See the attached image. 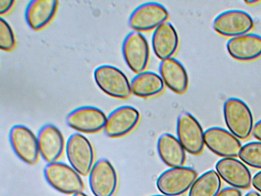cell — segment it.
Masks as SVG:
<instances>
[{
	"label": "cell",
	"instance_id": "8",
	"mask_svg": "<svg viewBox=\"0 0 261 196\" xmlns=\"http://www.w3.org/2000/svg\"><path fill=\"white\" fill-rule=\"evenodd\" d=\"M9 139L15 154L22 162L30 165L38 163L40 157L39 141L31 129L16 124L10 129Z\"/></svg>",
	"mask_w": 261,
	"mask_h": 196
},
{
	"label": "cell",
	"instance_id": "2",
	"mask_svg": "<svg viewBox=\"0 0 261 196\" xmlns=\"http://www.w3.org/2000/svg\"><path fill=\"white\" fill-rule=\"evenodd\" d=\"M224 122L229 131L239 139H247L252 133L253 117L251 110L242 100L230 97L223 106Z\"/></svg>",
	"mask_w": 261,
	"mask_h": 196
},
{
	"label": "cell",
	"instance_id": "29",
	"mask_svg": "<svg viewBox=\"0 0 261 196\" xmlns=\"http://www.w3.org/2000/svg\"><path fill=\"white\" fill-rule=\"evenodd\" d=\"M252 134H253L255 139L261 142V119L258 120L253 126Z\"/></svg>",
	"mask_w": 261,
	"mask_h": 196
},
{
	"label": "cell",
	"instance_id": "25",
	"mask_svg": "<svg viewBox=\"0 0 261 196\" xmlns=\"http://www.w3.org/2000/svg\"><path fill=\"white\" fill-rule=\"evenodd\" d=\"M16 40L13 29L10 23L0 18V48L4 52H11L16 47Z\"/></svg>",
	"mask_w": 261,
	"mask_h": 196
},
{
	"label": "cell",
	"instance_id": "16",
	"mask_svg": "<svg viewBox=\"0 0 261 196\" xmlns=\"http://www.w3.org/2000/svg\"><path fill=\"white\" fill-rule=\"evenodd\" d=\"M215 168L221 179L233 188L247 189L251 185L250 169L237 158H222L218 161Z\"/></svg>",
	"mask_w": 261,
	"mask_h": 196
},
{
	"label": "cell",
	"instance_id": "18",
	"mask_svg": "<svg viewBox=\"0 0 261 196\" xmlns=\"http://www.w3.org/2000/svg\"><path fill=\"white\" fill-rule=\"evenodd\" d=\"M178 32L172 23L166 21L154 30L152 35V47L159 59L164 61L173 58L178 51Z\"/></svg>",
	"mask_w": 261,
	"mask_h": 196
},
{
	"label": "cell",
	"instance_id": "9",
	"mask_svg": "<svg viewBox=\"0 0 261 196\" xmlns=\"http://www.w3.org/2000/svg\"><path fill=\"white\" fill-rule=\"evenodd\" d=\"M177 138L187 153L197 156L204 147V132L198 119L189 112L181 113L177 119Z\"/></svg>",
	"mask_w": 261,
	"mask_h": 196
},
{
	"label": "cell",
	"instance_id": "10",
	"mask_svg": "<svg viewBox=\"0 0 261 196\" xmlns=\"http://www.w3.org/2000/svg\"><path fill=\"white\" fill-rule=\"evenodd\" d=\"M108 116L98 107L83 106L71 110L66 117V124L77 133L94 134L105 130Z\"/></svg>",
	"mask_w": 261,
	"mask_h": 196
},
{
	"label": "cell",
	"instance_id": "11",
	"mask_svg": "<svg viewBox=\"0 0 261 196\" xmlns=\"http://www.w3.org/2000/svg\"><path fill=\"white\" fill-rule=\"evenodd\" d=\"M212 26L217 33L232 38L248 34L253 29L254 21L245 11L230 9L217 15Z\"/></svg>",
	"mask_w": 261,
	"mask_h": 196
},
{
	"label": "cell",
	"instance_id": "31",
	"mask_svg": "<svg viewBox=\"0 0 261 196\" xmlns=\"http://www.w3.org/2000/svg\"><path fill=\"white\" fill-rule=\"evenodd\" d=\"M244 196H261L260 194L256 191H250L248 193L245 194Z\"/></svg>",
	"mask_w": 261,
	"mask_h": 196
},
{
	"label": "cell",
	"instance_id": "12",
	"mask_svg": "<svg viewBox=\"0 0 261 196\" xmlns=\"http://www.w3.org/2000/svg\"><path fill=\"white\" fill-rule=\"evenodd\" d=\"M89 186L94 196H114L118 188V175L107 159L96 161L89 174Z\"/></svg>",
	"mask_w": 261,
	"mask_h": 196
},
{
	"label": "cell",
	"instance_id": "32",
	"mask_svg": "<svg viewBox=\"0 0 261 196\" xmlns=\"http://www.w3.org/2000/svg\"><path fill=\"white\" fill-rule=\"evenodd\" d=\"M72 196H88V194H85L84 192L77 193V194H74Z\"/></svg>",
	"mask_w": 261,
	"mask_h": 196
},
{
	"label": "cell",
	"instance_id": "3",
	"mask_svg": "<svg viewBox=\"0 0 261 196\" xmlns=\"http://www.w3.org/2000/svg\"><path fill=\"white\" fill-rule=\"evenodd\" d=\"M94 79L97 87L111 97L126 100L132 94L130 81L124 72L116 66L102 64L96 67Z\"/></svg>",
	"mask_w": 261,
	"mask_h": 196
},
{
	"label": "cell",
	"instance_id": "24",
	"mask_svg": "<svg viewBox=\"0 0 261 196\" xmlns=\"http://www.w3.org/2000/svg\"><path fill=\"white\" fill-rule=\"evenodd\" d=\"M240 159L249 166L261 169V142L253 141L242 145Z\"/></svg>",
	"mask_w": 261,
	"mask_h": 196
},
{
	"label": "cell",
	"instance_id": "15",
	"mask_svg": "<svg viewBox=\"0 0 261 196\" xmlns=\"http://www.w3.org/2000/svg\"><path fill=\"white\" fill-rule=\"evenodd\" d=\"M40 156L48 163L59 162L66 144L63 133L54 124L42 126L38 132Z\"/></svg>",
	"mask_w": 261,
	"mask_h": 196
},
{
	"label": "cell",
	"instance_id": "23",
	"mask_svg": "<svg viewBox=\"0 0 261 196\" xmlns=\"http://www.w3.org/2000/svg\"><path fill=\"white\" fill-rule=\"evenodd\" d=\"M221 179L215 170H208L197 178L189 196H216L221 191Z\"/></svg>",
	"mask_w": 261,
	"mask_h": 196
},
{
	"label": "cell",
	"instance_id": "28",
	"mask_svg": "<svg viewBox=\"0 0 261 196\" xmlns=\"http://www.w3.org/2000/svg\"><path fill=\"white\" fill-rule=\"evenodd\" d=\"M252 185L255 189L261 193V170L257 172L252 178Z\"/></svg>",
	"mask_w": 261,
	"mask_h": 196
},
{
	"label": "cell",
	"instance_id": "19",
	"mask_svg": "<svg viewBox=\"0 0 261 196\" xmlns=\"http://www.w3.org/2000/svg\"><path fill=\"white\" fill-rule=\"evenodd\" d=\"M226 47L230 56L237 61H254L261 57V36L248 33L230 38Z\"/></svg>",
	"mask_w": 261,
	"mask_h": 196
},
{
	"label": "cell",
	"instance_id": "5",
	"mask_svg": "<svg viewBox=\"0 0 261 196\" xmlns=\"http://www.w3.org/2000/svg\"><path fill=\"white\" fill-rule=\"evenodd\" d=\"M198 178V173L187 166L165 170L157 178L156 188L166 196H179L190 189Z\"/></svg>",
	"mask_w": 261,
	"mask_h": 196
},
{
	"label": "cell",
	"instance_id": "22",
	"mask_svg": "<svg viewBox=\"0 0 261 196\" xmlns=\"http://www.w3.org/2000/svg\"><path fill=\"white\" fill-rule=\"evenodd\" d=\"M132 94L140 98L154 97L163 93L165 84L160 75L150 70L137 74L130 81Z\"/></svg>",
	"mask_w": 261,
	"mask_h": 196
},
{
	"label": "cell",
	"instance_id": "27",
	"mask_svg": "<svg viewBox=\"0 0 261 196\" xmlns=\"http://www.w3.org/2000/svg\"><path fill=\"white\" fill-rule=\"evenodd\" d=\"M216 196H242V193L238 188L227 187L221 190Z\"/></svg>",
	"mask_w": 261,
	"mask_h": 196
},
{
	"label": "cell",
	"instance_id": "14",
	"mask_svg": "<svg viewBox=\"0 0 261 196\" xmlns=\"http://www.w3.org/2000/svg\"><path fill=\"white\" fill-rule=\"evenodd\" d=\"M204 144L210 151L222 158H237L242 148L238 137L229 130L218 127H210L205 130Z\"/></svg>",
	"mask_w": 261,
	"mask_h": 196
},
{
	"label": "cell",
	"instance_id": "4",
	"mask_svg": "<svg viewBox=\"0 0 261 196\" xmlns=\"http://www.w3.org/2000/svg\"><path fill=\"white\" fill-rule=\"evenodd\" d=\"M65 152L70 165L81 176H89L95 163V153L91 141L82 133H73L67 141Z\"/></svg>",
	"mask_w": 261,
	"mask_h": 196
},
{
	"label": "cell",
	"instance_id": "20",
	"mask_svg": "<svg viewBox=\"0 0 261 196\" xmlns=\"http://www.w3.org/2000/svg\"><path fill=\"white\" fill-rule=\"evenodd\" d=\"M160 75L165 86L177 94H184L189 88V79L184 65L175 58L160 62Z\"/></svg>",
	"mask_w": 261,
	"mask_h": 196
},
{
	"label": "cell",
	"instance_id": "21",
	"mask_svg": "<svg viewBox=\"0 0 261 196\" xmlns=\"http://www.w3.org/2000/svg\"><path fill=\"white\" fill-rule=\"evenodd\" d=\"M157 152L161 160L170 168L184 166L186 151L178 138L169 133H163L157 141Z\"/></svg>",
	"mask_w": 261,
	"mask_h": 196
},
{
	"label": "cell",
	"instance_id": "26",
	"mask_svg": "<svg viewBox=\"0 0 261 196\" xmlns=\"http://www.w3.org/2000/svg\"><path fill=\"white\" fill-rule=\"evenodd\" d=\"M16 2L13 0H0V15L1 16L8 14L13 9Z\"/></svg>",
	"mask_w": 261,
	"mask_h": 196
},
{
	"label": "cell",
	"instance_id": "17",
	"mask_svg": "<svg viewBox=\"0 0 261 196\" xmlns=\"http://www.w3.org/2000/svg\"><path fill=\"white\" fill-rule=\"evenodd\" d=\"M56 0H33L27 5L25 19L33 30L41 31L53 21L59 9Z\"/></svg>",
	"mask_w": 261,
	"mask_h": 196
},
{
	"label": "cell",
	"instance_id": "7",
	"mask_svg": "<svg viewBox=\"0 0 261 196\" xmlns=\"http://www.w3.org/2000/svg\"><path fill=\"white\" fill-rule=\"evenodd\" d=\"M166 8L156 2H147L137 6L129 17V26L135 32H150L167 21Z\"/></svg>",
	"mask_w": 261,
	"mask_h": 196
},
{
	"label": "cell",
	"instance_id": "6",
	"mask_svg": "<svg viewBox=\"0 0 261 196\" xmlns=\"http://www.w3.org/2000/svg\"><path fill=\"white\" fill-rule=\"evenodd\" d=\"M125 63L135 74L144 71L149 62L150 49L143 33L132 31L125 37L122 44Z\"/></svg>",
	"mask_w": 261,
	"mask_h": 196
},
{
	"label": "cell",
	"instance_id": "30",
	"mask_svg": "<svg viewBox=\"0 0 261 196\" xmlns=\"http://www.w3.org/2000/svg\"><path fill=\"white\" fill-rule=\"evenodd\" d=\"M244 3H245L246 4L248 5V6H255V5L260 3V1H259V0H245Z\"/></svg>",
	"mask_w": 261,
	"mask_h": 196
},
{
	"label": "cell",
	"instance_id": "1",
	"mask_svg": "<svg viewBox=\"0 0 261 196\" xmlns=\"http://www.w3.org/2000/svg\"><path fill=\"white\" fill-rule=\"evenodd\" d=\"M43 173L48 185L62 194L74 195L77 193L84 192L85 186L82 176L65 162L48 163Z\"/></svg>",
	"mask_w": 261,
	"mask_h": 196
},
{
	"label": "cell",
	"instance_id": "33",
	"mask_svg": "<svg viewBox=\"0 0 261 196\" xmlns=\"http://www.w3.org/2000/svg\"><path fill=\"white\" fill-rule=\"evenodd\" d=\"M152 196H166V195H164V194H157V195H152Z\"/></svg>",
	"mask_w": 261,
	"mask_h": 196
},
{
	"label": "cell",
	"instance_id": "13",
	"mask_svg": "<svg viewBox=\"0 0 261 196\" xmlns=\"http://www.w3.org/2000/svg\"><path fill=\"white\" fill-rule=\"evenodd\" d=\"M140 118V112L136 107L121 106L108 115L103 132L108 137L112 139L123 137L137 128Z\"/></svg>",
	"mask_w": 261,
	"mask_h": 196
}]
</instances>
